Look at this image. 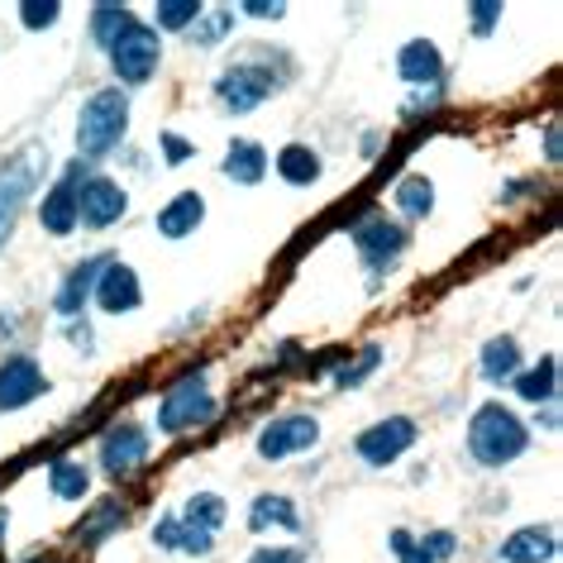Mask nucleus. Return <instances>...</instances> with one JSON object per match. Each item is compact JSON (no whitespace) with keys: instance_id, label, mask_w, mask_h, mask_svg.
Masks as SVG:
<instances>
[{"instance_id":"1","label":"nucleus","mask_w":563,"mask_h":563,"mask_svg":"<svg viewBox=\"0 0 563 563\" xmlns=\"http://www.w3.org/2000/svg\"><path fill=\"white\" fill-rule=\"evenodd\" d=\"M530 444V430L520 426V420L506 411L501 401H487L477 406L473 420H468V449L477 463H487V468H501V463H511L526 454Z\"/></svg>"},{"instance_id":"2","label":"nucleus","mask_w":563,"mask_h":563,"mask_svg":"<svg viewBox=\"0 0 563 563\" xmlns=\"http://www.w3.org/2000/svg\"><path fill=\"white\" fill-rule=\"evenodd\" d=\"M124 130H130V96H124L120 87L96 91L77 115V153L101 158V153H110L120 144Z\"/></svg>"},{"instance_id":"3","label":"nucleus","mask_w":563,"mask_h":563,"mask_svg":"<svg viewBox=\"0 0 563 563\" xmlns=\"http://www.w3.org/2000/svg\"><path fill=\"white\" fill-rule=\"evenodd\" d=\"M216 411H220V401L206 391V373L196 368V373L177 377V383L163 391V401H158V430L163 434H181V430L210 426Z\"/></svg>"},{"instance_id":"4","label":"nucleus","mask_w":563,"mask_h":563,"mask_svg":"<svg viewBox=\"0 0 563 563\" xmlns=\"http://www.w3.org/2000/svg\"><path fill=\"white\" fill-rule=\"evenodd\" d=\"M158 58H163V44H158V30L144 20H130L120 30V38L110 44V67L124 87H144V81L158 73Z\"/></svg>"},{"instance_id":"5","label":"nucleus","mask_w":563,"mask_h":563,"mask_svg":"<svg viewBox=\"0 0 563 563\" xmlns=\"http://www.w3.org/2000/svg\"><path fill=\"white\" fill-rule=\"evenodd\" d=\"M354 249H358L363 267H368L373 282H377L383 273H391V267H397V258L406 253V230H401L397 220H387L383 210H373V216H363V220L354 224Z\"/></svg>"},{"instance_id":"6","label":"nucleus","mask_w":563,"mask_h":563,"mask_svg":"<svg viewBox=\"0 0 563 563\" xmlns=\"http://www.w3.org/2000/svg\"><path fill=\"white\" fill-rule=\"evenodd\" d=\"M38 158H44L38 148H24V153H15V158L0 167V244L15 234L20 206L30 201L34 181H38Z\"/></svg>"},{"instance_id":"7","label":"nucleus","mask_w":563,"mask_h":563,"mask_svg":"<svg viewBox=\"0 0 563 563\" xmlns=\"http://www.w3.org/2000/svg\"><path fill=\"white\" fill-rule=\"evenodd\" d=\"M411 444H416V420L411 416H387V420H377L373 430H363L354 449H358L363 463H373V468H387V463H397Z\"/></svg>"},{"instance_id":"8","label":"nucleus","mask_w":563,"mask_h":563,"mask_svg":"<svg viewBox=\"0 0 563 563\" xmlns=\"http://www.w3.org/2000/svg\"><path fill=\"white\" fill-rule=\"evenodd\" d=\"M320 444V420L316 416H282L273 426H263L258 434V454L263 459H291V454H306V449Z\"/></svg>"},{"instance_id":"9","label":"nucleus","mask_w":563,"mask_h":563,"mask_svg":"<svg viewBox=\"0 0 563 563\" xmlns=\"http://www.w3.org/2000/svg\"><path fill=\"white\" fill-rule=\"evenodd\" d=\"M48 391V377L38 368V358L15 354L0 363V411H24L30 401H38Z\"/></svg>"},{"instance_id":"10","label":"nucleus","mask_w":563,"mask_h":563,"mask_svg":"<svg viewBox=\"0 0 563 563\" xmlns=\"http://www.w3.org/2000/svg\"><path fill=\"white\" fill-rule=\"evenodd\" d=\"M220 101L234 110V115H249L253 106H263L267 96L277 91V77L273 73H263V67H253V63H239V67H230V73L220 77Z\"/></svg>"},{"instance_id":"11","label":"nucleus","mask_w":563,"mask_h":563,"mask_svg":"<svg viewBox=\"0 0 563 563\" xmlns=\"http://www.w3.org/2000/svg\"><path fill=\"white\" fill-rule=\"evenodd\" d=\"M124 210H130V196H124L120 181L110 177H87L77 191V216L81 224H91V230H106V224H115Z\"/></svg>"},{"instance_id":"12","label":"nucleus","mask_w":563,"mask_h":563,"mask_svg":"<svg viewBox=\"0 0 563 563\" xmlns=\"http://www.w3.org/2000/svg\"><path fill=\"white\" fill-rule=\"evenodd\" d=\"M139 301H144V287H139V273L130 263H115L110 258L101 267V277H96V306H101L106 316H130L139 311Z\"/></svg>"},{"instance_id":"13","label":"nucleus","mask_w":563,"mask_h":563,"mask_svg":"<svg viewBox=\"0 0 563 563\" xmlns=\"http://www.w3.org/2000/svg\"><path fill=\"white\" fill-rule=\"evenodd\" d=\"M148 459V430L144 426H115L101 440V468L110 477H130L139 473V463Z\"/></svg>"},{"instance_id":"14","label":"nucleus","mask_w":563,"mask_h":563,"mask_svg":"<svg viewBox=\"0 0 563 563\" xmlns=\"http://www.w3.org/2000/svg\"><path fill=\"white\" fill-rule=\"evenodd\" d=\"M81 163H73V173H67L58 187H53L44 201H38V220H44V230L48 234H73L77 224H81V216H77V191H81Z\"/></svg>"},{"instance_id":"15","label":"nucleus","mask_w":563,"mask_h":563,"mask_svg":"<svg viewBox=\"0 0 563 563\" xmlns=\"http://www.w3.org/2000/svg\"><path fill=\"white\" fill-rule=\"evenodd\" d=\"M497 554L506 563H549L559 554V540H554V530H544V526H526V530L506 534Z\"/></svg>"},{"instance_id":"16","label":"nucleus","mask_w":563,"mask_h":563,"mask_svg":"<svg viewBox=\"0 0 563 563\" xmlns=\"http://www.w3.org/2000/svg\"><path fill=\"white\" fill-rule=\"evenodd\" d=\"M454 549H459V540L449 530H434L426 540H411L406 530H391V554H397V563H444Z\"/></svg>"},{"instance_id":"17","label":"nucleus","mask_w":563,"mask_h":563,"mask_svg":"<svg viewBox=\"0 0 563 563\" xmlns=\"http://www.w3.org/2000/svg\"><path fill=\"white\" fill-rule=\"evenodd\" d=\"M201 220H206V196L201 191H177L173 201L158 210V234L163 239H187Z\"/></svg>"},{"instance_id":"18","label":"nucleus","mask_w":563,"mask_h":563,"mask_svg":"<svg viewBox=\"0 0 563 563\" xmlns=\"http://www.w3.org/2000/svg\"><path fill=\"white\" fill-rule=\"evenodd\" d=\"M267 148L253 144V139H234L230 153H224V177L239 181V187H258V181L267 177Z\"/></svg>"},{"instance_id":"19","label":"nucleus","mask_w":563,"mask_h":563,"mask_svg":"<svg viewBox=\"0 0 563 563\" xmlns=\"http://www.w3.org/2000/svg\"><path fill=\"white\" fill-rule=\"evenodd\" d=\"M106 263L110 258H87V263H77L73 273H67L63 291H58V316H81V306L96 297V277H101Z\"/></svg>"},{"instance_id":"20","label":"nucleus","mask_w":563,"mask_h":563,"mask_svg":"<svg viewBox=\"0 0 563 563\" xmlns=\"http://www.w3.org/2000/svg\"><path fill=\"white\" fill-rule=\"evenodd\" d=\"M440 67H444L440 63V48H434L430 38H411V44L397 53V73L406 81H426V87H430V81L440 77Z\"/></svg>"},{"instance_id":"21","label":"nucleus","mask_w":563,"mask_h":563,"mask_svg":"<svg viewBox=\"0 0 563 563\" xmlns=\"http://www.w3.org/2000/svg\"><path fill=\"white\" fill-rule=\"evenodd\" d=\"M267 526H282V530H301V511L291 497H273V492H263L258 501H253L249 511V530H267Z\"/></svg>"},{"instance_id":"22","label":"nucleus","mask_w":563,"mask_h":563,"mask_svg":"<svg viewBox=\"0 0 563 563\" xmlns=\"http://www.w3.org/2000/svg\"><path fill=\"white\" fill-rule=\"evenodd\" d=\"M48 487H53V497H63V501H81V497L91 492L87 463H77V459H53V463H48Z\"/></svg>"},{"instance_id":"23","label":"nucleus","mask_w":563,"mask_h":563,"mask_svg":"<svg viewBox=\"0 0 563 563\" xmlns=\"http://www.w3.org/2000/svg\"><path fill=\"white\" fill-rule=\"evenodd\" d=\"M516 391L526 401H554V391H559V358L554 354H544L540 363H534L530 373H516Z\"/></svg>"},{"instance_id":"24","label":"nucleus","mask_w":563,"mask_h":563,"mask_svg":"<svg viewBox=\"0 0 563 563\" xmlns=\"http://www.w3.org/2000/svg\"><path fill=\"white\" fill-rule=\"evenodd\" d=\"M516 373H520V344L511 334H501V340L483 349V377L487 383H516Z\"/></svg>"},{"instance_id":"25","label":"nucleus","mask_w":563,"mask_h":563,"mask_svg":"<svg viewBox=\"0 0 563 563\" xmlns=\"http://www.w3.org/2000/svg\"><path fill=\"white\" fill-rule=\"evenodd\" d=\"M391 201H397V210H401L406 220H426L430 210H434V187H430V177H420V173L401 177L397 191H391Z\"/></svg>"},{"instance_id":"26","label":"nucleus","mask_w":563,"mask_h":563,"mask_svg":"<svg viewBox=\"0 0 563 563\" xmlns=\"http://www.w3.org/2000/svg\"><path fill=\"white\" fill-rule=\"evenodd\" d=\"M277 173L287 177L291 187H311V181H320V153L306 144H287L277 153Z\"/></svg>"},{"instance_id":"27","label":"nucleus","mask_w":563,"mask_h":563,"mask_svg":"<svg viewBox=\"0 0 563 563\" xmlns=\"http://www.w3.org/2000/svg\"><path fill=\"white\" fill-rule=\"evenodd\" d=\"M181 520H187L191 530H206V534H216L224 526V501L216 497V492H196V497H187V506L177 511Z\"/></svg>"},{"instance_id":"28","label":"nucleus","mask_w":563,"mask_h":563,"mask_svg":"<svg viewBox=\"0 0 563 563\" xmlns=\"http://www.w3.org/2000/svg\"><path fill=\"white\" fill-rule=\"evenodd\" d=\"M206 5H196V0H158L153 5V20H158V30H191L196 20H201Z\"/></svg>"},{"instance_id":"29","label":"nucleus","mask_w":563,"mask_h":563,"mask_svg":"<svg viewBox=\"0 0 563 563\" xmlns=\"http://www.w3.org/2000/svg\"><path fill=\"white\" fill-rule=\"evenodd\" d=\"M130 20H134V15H130L124 5H96V15H91V34H96V44L110 48Z\"/></svg>"},{"instance_id":"30","label":"nucleus","mask_w":563,"mask_h":563,"mask_svg":"<svg viewBox=\"0 0 563 563\" xmlns=\"http://www.w3.org/2000/svg\"><path fill=\"white\" fill-rule=\"evenodd\" d=\"M58 15H63L58 0H24V5H20V24H24V30H53Z\"/></svg>"},{"instance_id":"31","label":"nucleus","mask_w":563,"mask_h":563,"mask_svg":"<svg viewBox=\"0 0 563 563\" xmlns=\"http://www.w3.org/2000/svg\"><path fill=\"white\" fill-rule=\"evenodd\" d=\"M230 24H234L230 10H201V20H196V48H210Z\"/></svg>"},{"instance_id":"32","label":"nucleus","mask_w":563,"mask_h":563,"mask_svg":"<svg viewBox=\"0 0 563 563\" xmlns=\"http://www.w3.org/2000/svg\"><path fill=\"white\" fill-rule=\"evenodd\" d=\"M377 363H383V349H363V354H358L354 363H344V368L334 373V383H340V387H358L363 377H368V373L377 368Z\"/></svg>"},{"instance_id":"33","label":"nucleus","mask_w":563,"mask_h":563,"mask_svg":"<svg viewBox=\"0 0 563 563\" xmlns=\"http://www.w3.org/2000/svg\"><path fill=\"white\" fill-rule=\"evenodd\" d=\"M110 526H124V511H120V506H115V501H106V511H101V516H96V520H91V526H81L77 534H81V540H96V534H101V530H110Z\"/></svg>"},{"instance_id":"34","label":"nucleus","mask_w":563,"mask_h":563,"mask_svg":"<svg viewBox=\"0 0 563 563\" xmlns=\"http://www.w3.org/2000/svg\"><path fill=\"white\" fill-rule=\"evenodd\" d=\"M468 10H473V30H477V34H487L492 24L501 20V5H497V0H477V5H468Z\"/></svg>"},{"instance_id":"35","label":"nucleus","mask_w":563,"mask_h":563,"mask_svg":"<svg viewBox=\"0 0 563 563\" xmlns=\"http://www.w3.org/2000/svg\"><path fill=\"white\" fill-rule=\"evenodd\" d=\"M244 15H253V20H282L287 15V5H282V0H273V5H267V0H244Z\"/></svg>"},{"instance_id":"36","label":"nucleus","mask_w":563,"mask_h":563,"mask_svg":"<svg viewBox=\"0 0 563 563\" xmlns=\"http://www.w3.org/2000/svg\"><path fill=\"white\" fill-rule=\"evenodd\" d=\"M158 144H163V153H167V163H173V167H181V163H187L191 153H196V148L187 144V139H177V134H163Z\"/></svg>"},{"instance_id":"37","label":"nucleus","mask_w":563,"mask_h":563,"mask_svg":"<svg viewBox=\"0 0 563 563\" xmlns=\"http://www.w3.org/2000/svg\"><path fill=\"white\" fill-rule=\"evenodd\" d=\"M249 563H301V549H258Z\"/></svg>"},{"instance_id":"38","label":"nucleus","mask_w":563,"mask_h":563,"mask_svg":"<svg viewBox=\"0 0 563 563\" xmlns=\"http://www.w3.org/2000/svg\"><path fill=\"white\" fill-rule=\"evenodd\" d=\"M544 153H549V163H559V124L544 130Z\"/></svg>"},{"instance_id":"39","label":"nucleus","mask_w":563,"mask_h":563,"mask_svg":"<svg viewBox=\"0 0 563 563\" xmlns=\"http://www.w3.org/2000/svg\"><path fill=\"white\" fill-rule=\"evenodd\" d=\"M5 530H10V511H0V544H5Z\"/></svg>"}]
</instances>
